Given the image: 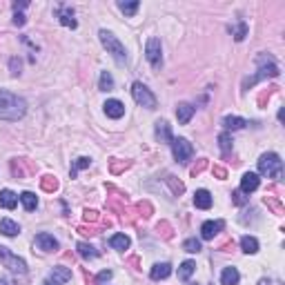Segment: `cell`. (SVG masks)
<instances>
[{
    "mask_svg": "<svg viewBox=\"0 0 285 285\" xmlns=\"http://www.w3.org/2000/svg\"><path fill=\"white\" fill-rule=\"evenodd\" d=\"M156 138L160 142H172V129H169V123L167 121H159L156 123Z\"/></svg>",
    "mask_w": 285,
    "mask_h": 285,
    "instance_id": "cell-18",
    "label": "cell"
},
{
    "mask_svg": "<svg viewBox=\"0 0 285 285\" xmlns=\"http://www.w3.org/2000/svg\"><path fill=\"white\" fill-rule=\"evenodd\" d=\"M214 174H216L218 178H225V176H227V172H225L223 167H214Z\"/></svg>",
    "mask_w": 285,
    "mask_h": 285,
    "instance_id": "cell-42",
    "label": "cell"
},
{
    "mask_svg": "<svg viewBox=\"0 0 285 285\" xmlns=\"http://www.w3.org/2000/svg\"><path fill=\"white\" fill-rule=\"evenodd\" d=\"M183 249L190 254H198L201 252V241H196V238H187L183 243Z\"/></svg>",
    "mask_w": 285,
    "mask_h": 285,
    "instance_id": "cell-31",
    "label": "cell"
},
{
    "mask_svg": "<svg viewBox=\"0 0 285 285\" xmlns=\"http://www.w3.org/2000/svg\"><path fill=\"white\" fill-rule=\"evenodd\" d=\"M40 185H42V190L45 192H56L58 190V180L53 178V176H42Z\"/></svg>",
    "mask_w": 285,
    "mask_h": 285,
    "instance_id": "cell-30",
    "label": "cell"
},
{
    "mask_svg": "<svg viewBox=\"0 0 285 285\" xmlns=\"http://www.w3.org/2000/svg\"><path fill=\"white\" fill-rule=\"evenodd\" d=\"M259 285H281L279 281H272V279H261Z\"/></svg>",
    "mask_w": 285,
    "mask_h": 285,
    "instance_id": "cell-43",
    "label": "cell"
},
{
    "mask_svg": "<svg viewBox=\"0 0 285 285\" xmlns=\"http://www.w3.org/2000/svg\"><path fill=\"white\" fill-rule=\"evenodd\" d=\"M232 198H234V203H236V205H245V203H248V198L243 196V192H241V190H238V192H234V194H232Z\"/></svg>",
    "mask_w": 285,
    "mask_h": 285,
    "instance_id": "cell-35",
    "label": "cell"
},
{
    "mask_svg": "<svg viewBox=\"0 0 285 285\" xmlns=\"http://www.w3.org/2000/svg\"><path fill=\"white\" fill-rule=\"evenodd\" d=\"M0 285H11L9 279H0Z\"/></svg>",
    "mask_w": 285,
    "mask_h": 285,
    "instance_id": "cell-46",
    "label": "cell"
},
{
    "mask_svg": "<svg viewBox=\"0 0 285 285\" xmlns=\"http://www.w3.org/2000/svg\"><path fill=\"white\" fill-rule=\"evenodd\" d=\"M0 261H2V265H5V267H9L11 272H18V274H27V263L20 259V256L11 254L7 248H0Z\"/></svg>",
    "mask_w": 285,
    "mask_h": 285,
    "instance_id": "cell-8",
    "label": "cell"
},
{
    "mask_svg": "<svg viewBox=\"0 0 285 285\" xmlns=\"http://www.w3.org/2000/svg\"><path fill=\"white\" fill-rule=\"evenodd\" d=\"M241 249H243L245 254H256L259 252V241L254 236H243L241 238Z\"/></svg>",
    "mask_w": 285,
    "mask_h": 285,
    "instance_id": "cell-25",
    "label": "cell"
},
{
    "mask_svg": "<svg viewBox=\"0 0 285 285\" xmlns=\"http://www.w3.org/2000/svg\"><path fill=\"white\" fill-rule=\"evenodd\" d=\"M49 279L58 281V283H67V281L71 279V269H67V267H63V265H58V267H53V269H52V276H49Z\"/></svg>",
    "mask_w": 285,
    "mask_h": 285,
    "instance_id": "cell-24",
    "label": "cell"
},
{
    "mask_svg": "<svg viewBox=\"0 0 285 285\" xmlns=\"http://www.w3.org/2000/svg\"><path fill=\"white\" fill-rule=\"evenodd\" d=\"M127 165H129V163H123V165H114V167H111V169H114V172H121V169H123V167H127Z\"/></svg>",
    "mask_w": 285,
    "mask_h": 285,
    "instance_id": "cell-45",
    "label": "cell"
},
{
    "mask_svg": "<svg viewBox=\"0 0 285 285\" xmlns=\"http://www.w3.org/2000/svg\"><path fill=\"white\" fill-rule=\"evenodd\" d=\"M194 205L198 207V210H210V207H212V194L207 190H196Z\"/></svg>",
    "mask_w": 285,
    "mask_h": 285,
    "instance_id": "cell-15",
    "label": "cell"
},
{
    "mask_svg": "<svg viewBox=\"0 0 285 285\" xmlns=\"http://www.w3.org/2000/svg\"><path fill=\"white\" fill-rule=\"evenodd\" d=\"M18 198H20L22 207H25L27 212H34L38 207V198H36V194H34V192H22Z\"/></svg>",
    "mask_w": 285,
    "mask_h": 285,
    "instance_id": "cell-23",
    "label": "cell"
},
{
    "mask_svg": "<svg viewBox=\"0 0 285 285\" xmlns=\"http://www.w3.org/2000/svg\"><path fill=\"white\" fill-rule=\"evenodd\" d=\"M218 142H221L223 152H230V149H232V141H230V134H227V132H223L221 136H218Z\"/></svg>",
    "mask_w": 285,
    "mask_h": 285,
    "instance_id": "cell-33",
    "label": "cell"
},
{
    "mask_svg": "<svg viewBox=\"0 0 285 285\" xmlns=\"http://www.w3.org/2000/svg\"><path fill=\"white\" fill-rule=\"evenodd\" d=\"M194 269H196L194 261H185V263H180V267H178V279H180V281H190V276L194 274Z\"/></svg>",
    "mask_w": 285,
    "mask_h": 285,
    "instance_id": "cell-26",
    "label": "cell"
},
{
    "mask_svg": "<svg viewBox=\"0 0 285 285\" xmlns=\"http://www.w3.org/2000/svg\"><path fill=\"white\" fill-rule=\"evenodd\" d=\"M105 114L109 118H114V121H118V118H123L125 116V105H123L121 101H116V98H111V101H107L105 105Z\"/></svg>",
    "mask_w": 285,
    "mask_h": 285,
    "instance_id": "cell-11",
    "label": "cell"
},
{
    "mask_svg": "<svg viewBox=\"0 0 285 285\" xmlns=\"http://www.w3.org/2000/svg\"><path fill=\"white\" fill-rule=\"evenodd\" d=\"M207 167V160H201V163L196 165V167H192V176H196V174H201L203 169Z\"/></svg>",
    "mask_w": 285,
    "mask_h": 285,
    "instance_id": "cell-39",
    "label": "cell"
},
{
    "mask_svg": "<svg viewBox=\"0 0 285 285\" xmlns=\"http://www.w3.org/2000/svg\"><path fill=\"white\" fill-rule=\"evenodd\" d=\"M89 163H91V159H78V160H76V165H74V169H71V176L78 174V169L89 167Z\"/></svg>",
    "mask_w": 285,
    "mask_h": 285,
    "instance_id": "cell-34",
    "label": "cell"
},
{
    "mask_svg": "<svg viewBox=\"0 0 285 285\" xmlns=\"http://www.w3.org/2000/svg\"><path fill=\"white\" fill-rule=\"evenodd\" d=\"M245 36H248V25H245L243 20L236 22V29H234V40H243Z\"/></svg>",
    "mask_w": 285,
    "mask_h": 285,
    "instance_id": "cell-32",
    "label": "cell"
},
{
    "mask_svg": "<svg viewBox=\"0 0 285 285\" xmlns=\"http://www.w3.org/2000/svg\"><path fill=\"white\" fill-rule=\"evenodd\" d=\"M25 16H22V14H16V16H14V25H16V27H22V25H25Z\"/></svg>",
    "mask_w": 285,
    "mask_h": 285,
    "instance_id": "cell-41",
    "label": "cell"
},
{
    "mask_svg": "<svg viewBox=\"0 0 285 285\" xmlns=\"http://www.w3.org/2000/svg\"><path fill=\"white\" fill-rule=\"evenodd\" d=\"M221 230H223V221H207L201 225V236L205 238V241H212Z\"/></svg>",
    "mask_w": 285,
    "mask_h": 285,
    "instance_id": "cell-13",
    "label": "cell"
},
{
    "mask_svg": "<svg viewBox=\"0 0 285 285\" xmlns=\"http://www.w3.org/2000/svg\"><path fill=\"white\" fill-rule=\"evenodd\" d=\"M172 152H174V159L178 160L180 165L190 163L192 156H194V147H192V142L187 138H172Z\"/></svg>",
    "mask_w": 285,
    "mask_h": 285,
    "instance_id": "cell-5",
    "label": "cell"
},
{
    "mask_svg": "<svg viewBox=\"0 0 285 285\" xmlns=\"http://www.w3.org/2000/svg\"><path fill=\"white\" fill-rule=\"evenodd\" d=\"M0 232L5 236H16V234H20V225L16 221H11V218H2L0 221Z\"/></svg>",
    "mask_w": 285,
    "mask_h": 285,
    "instance_id": "cell-21",
    "label": "cell"
},
{
    "mask_svg": "<svg viewBox=\"0 0 285 285\" xmlns=\"http://www.w3.org/2000/svg\"><path fill=\"white\" fill-rule=\"evenodd\" d=\"M194 111H196V107L187 105V103H180V105L176 107V118H178L180 125H187V123L192 121V116H194Z\"/></svg>",
    "mask_w": 285,
    "mask_h": 285,
    "instance_id": "cell-14",
    "label": "cell"
},
{
    "mask_svg": "<svg viewBox=\"0 0 285 285\" xmlns=\"http://www.w3.org/2000/svg\"><path fill=\"white\" fill-rule=\"evenodd\" d=\"M25 114H27L25 98L11 94V91H7V89H0V118H2V121L16 123V121H20Z\"/></svg>",
    "mask_w": 285,
    "mask_h": 285,
    "instance_id": "cell-1",
    "label": "cell"
},
{
    "mask_svg": "<svg viewBox=\"0 0 285 285\" xmlns=\"http://www.w3.org/2000/svg\"><path fill=\"white\" fill-rule=\"evenodd\" d=\"M111 279V269H103L101 274L96 276V283H105V281Z\"/></svg>",
    "mask_w": 285,
    "mask_h": 285,
    "instance_id": "cell-36",
    "label": "cell"
},
{
    "mask_svg": "<svg viewBox=\"0 0 285 285\" xmlns=\"http://www.w3.org/2000/svg\"><path fill=\"white\" fill-rule=\"evenodd\" d=\"M56 14H58V18H60V25H65V27H71V29H76V18H74V9L69 5H58L56 7Z\"/></svg>",
    "mask_w": 285,
    "mask_h": 285,
    "instance_id": "cell-10",
    "label": "cell"
},
{
    "mask_svg": "<svg viewBox=\"0 0 285 285\" xmlns=\"http://www.w3.org/2000/svg\"><path fill=\"white\" fill-rule=\"evenodd\" d=\"M167 183L172 185V190H174V194H180V192L185 190V187H183V183H174V180H172V176L167 178Z\"/></svg>",
    "mask_w": 285,
    "mask_h": 285,
    "instance_id": "cell-37",
    "label": "cell"
},
{
    "mask_svg": "<svg viewBox=\"0 0 285 285\" xmlns=\"http://www.w3.org/2000/svg\"><path fill=\"white\" fill-rule=\"evenodd\" d=\"M259 174L267 176V178H274V180L283 178V160H281L279 154L267 152L261 156L259 159Z\"/></svg>",
    "mask_w": 285,
    "mask_h": 285,
    "instance_id": "cell-2",
    "label": "cell"
},
{
    "mask_svg": "<svg viewBox=\"0 0 285 285\" xmlns=\"http://www.w3.org/2000/svg\"><path fill=\"white\" fill-rule=\"evenodd\" d=\"M256 65H259V74L245 80V83H243L245 89H248V87H252L254 83L263 80V78H276V76H279V67H276V63L269 58V56H265V53H261L259 58H256Z\"/></svg>",
    "mask_w": 285,
    "mask_h": 285,
    "instance_id": "cell-3",
    "label": "cell"
},
{
    "mask_svg": "<svg viewBox=\"0 0 285 285\" xmlns=\"http://www.w3.org/2000/svg\"><path fill=\"white\" fill-rule=\"evenodd\" d=\"M109 245L114 249H118V252H125V249L129 248V236H127V234H114V236L109 238Z\"/></svg>",
    "mask_w": 285,
    "mask_h": 285,
    "instance_id": "cell-22",
    "label": "cell"
},
{
    "mask_svg": "<svg viewBox=\"0 0 285 285\" xmlns=\"http://www.w3.org/2000/svg\"><path fill=\"white\" fill-rule=\"evenodd\" d=\"M169 274H172V265H169V263H156V265L152 267V272H149V276H152L154 281L167 279Z\"/></svg>",
    "mask_w": 285,
    "mask_h": 285,
    "instance_id": "cell-20",
    "label": "cell"
},
{
    "mask_svg": "<svg viewBox=\"0 0 285 285\" xmlns=\"http://www.w3.org/2000/svg\"><path fill=\"white\" fill-rule=\"evenodd\" d=\"M132 96H134V101H136L141 107L156 109V96H154L142 83H134L132 85Z\"/></svg>",
    "mask_w": 285,
    "mask_h": 285,
    "instance_id": "cell-6",
    "label": "cell"
},
{
    "mask_svg": "<svg viewBox=\"0 0 285 285\" xmlns=\"http://www.w3.org/2000/svg\"><path fill=\"white\" fill-rule=\"evenodd\" d=\"M98 87H101V91H111V89H114V78H111L109 71H103V74H101Z\"/></svg>",
    "mask_w": 285,
    "mask_h": 285,
    "instance_id": "cell-28",
    "label": "cell"
},
{
    "mask_svg": "<svg viewBox=\"0 0 285 285\" xmlns=\"http://www.w3.org/2000/svg\"><path fill=\"white\" fill-rule=\"evenodd\" d=\"M42 285H60L58 281H53V279H45L42 281Z\"/></svg>",
    "mask_w": 285,
    "mask_h": 285,
    "instance_id": "cell-44",
    "label": "cell"
},
{
    "mask_svg": "<svg viewBox=\"0 0 285 285\" xmlns=\"http://www.w3.org/2000/svg\"><path fill=\"white\" fill-rule=\"evenodd\" d=\"M138 7H141V2H136V0H134V2H118V9H121L125 16H134L138 11Z\"/></svg>",
    "mask_w": 285,
    "mask_h": 285,
    "instance_id": "cell-29",
    "label": "cell"
},
{
    "mask_svg": "<svg viewBox=\"0 0 285 285\" xmlns=\"http://www.w3.org/2000/svg\"><path fill=\"white\" fill-rule=\"evenodd\" d=\"M101 42H103V47L107 49V53H111V58L116 60V63H127V52H125V47H123V42L118 40L116 36L111 32H107V29H101Z\"/></svg>",
    "mask_w": 285,
    "mask_h": 285,
    "instance_id": "cell-4",
    "label": "cell"
},
{
    "mask_svg": "<svg viewBox=\"0 0 285 285\" xmlns=\"http://www.w3.org/2000/svg\"><path fill=\"white\" fill-rule=\"evenodd\" d=\"M11 74H14V76L20 74V60H18V58H11Z\"/></svg>",
    "mask_w": 285,
    "mask_h": 285,
    "instance_id": "cell-38",
    "label": "cell"
},
{
    "mask_svg": "<svg viewBox=\"0 0 285 285\" xmlns=\"http://www.w3.org/2000/svg\"><path fill=\"white\" fill-rule=\"evenodd\" d=\"M96 218H98V212H94V210H87V212H85V221H91V223H94Z\"/></svg>",
    "mask_w": 285,
    "mask_h": 285,
    "instance_id": "cell-40",
    "label": "cell"
},
{
    "mask_svg": "<svg viewBox=\"0 0 285 285\" xmlns=\"http://www.w3.org/2000/svg\"><path fill=\"white\" fill-rule=\"evenodd\" d=\"M76 249H78V254L83 256V259H96V256H98L96 248H91L89 243H83V241H80V243L76 245Z\"/></svg>",
    "mask_w": 285,
    "mask_h": 285,
    "instance_id": "cell-27",
    "label": "cell"
},
{
    "mask_svg": "<svg viewBox=\"0 0 285 285\" xmlns=\"http://www.w3.org/2000/svg\"><path fill=\"white\" fill-rule=\"evenodd\" d=\"M248 125V121L241 116H225L223 118V127H225L227 132H236V129H243Z\"/></svg>",
    "mask_w": 285,
    "mask_h": 285,
    "instance_id": "cell-17",
    "label": "cell"
},
{
    "mask_svg": "<svg viewBox=\"0 0 285 285\" xmlns=\"http://www.w3.org/2000/svg\"><path fill=\"white\" fill-rule=\"evenodd\" d=\"M36 248L42 249V252H56V249H58V241H56L52 234L40 232L36 236Z\"/></svg>",
    "mask_w": 285,
    "mask_h": 285,
    "instance_id": "cell-9",
    "label": "cell"
},
{
    "mask_svg": "<svg viewBox=\"0 0 285 285\" xmlns=\"http://www.w3.org/2000/svg\"><path fill=\"white\" fill-rule=\"evenodd\" d=\"M18 205V196L14 194L11 190H2L0 192V207H5V210H16Z\"/></svg>",
    "mask_w": 285,
    "mask_h": 285,
    "instance_id": "cell-16",
    "label": "cell"
},
{
    "mask_svg": "<svg viewBox=\"0 0 285 285\" xmlns=\"http://www.w3.org/2000/svg\"><path fill=\"white\" fill-rule=\"evenodd\" d=\"M145 56H147L149 65H152L154 69H160V65H163V47H160V40L156 36H152L147 40V45H145Z\"/></svg>",
    "mask_w": 285,
    "mask_h": 285,
    "instance_id": "cell-7",
    "label": "cell"
},
{
    "mask_svg": "<svg viewBox=\"0 0 285 285\" xmlns=\"http://www.w3.org/2000/svg\"><path fill=\"white\" fill-rule=\"evenodd\" d=\"M259 185H261L259 174L248 172V174H243V178H241V192H243V194H249V192L259 190Z\"/></svg>",
    "mask_w": 285,
    "mask_h": 285,
    "instance_id": "cell-12",
    "label": "cell"
},
{
    "mask_svg": "<svg viewBox=\"0 0 285 285\" xmlns=\"http://www.w3.org/2000/svg\"><path fill=\"white\" fill-rule=\"evenodd\" d=\"M238 281H241V274H238L236 267H225L221 272V283L223 285H238Z\"/></svg>",
    "mask_w": 285,
    "mask_h": 285,
    "instance_id": "cell-19",
    "label": "cell"
}]
</instances>
